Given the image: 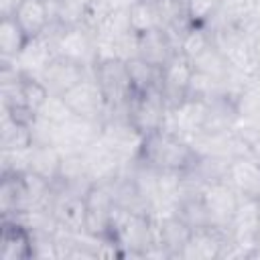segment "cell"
Masks as SVG:
<instances>
[{"mask_svg":"<svg viewBox=\"0 0 260 260\" xmlns=\"http://www.w3.org/2000/svg\"><path fill=\"white\" fill-rule=\"evenodd\" d=\"M138 160H142V162H146L158 171L185 173L193 165L195 152L187 140L160 128V130L144 136V144H142Z\"/></svg>","mask_w":260,"mask_h":260,"instance_id":"cell-1","label":"cell"},{"mask_svg":"<svg viewBox=\"0 0 260 260\" xmlns=\"http://www.w3.org/2000/svg\"><path fill=\"white\" fill-rule=\"evenodd\" d=\"M110 240L118 244L122 258H144V252L154 246L150 217L114 205L110 217Z\"/></svg>","mask_w":260,"mask_h":260,"instance_id":"cell-2","label":"cell"},{"mask_svg":"<svg viewBox=\"0 0 260 260\" xmlns=\"http://www.w3.org/2000/svg\"><path fill=\"white\" fill-rule=\"evenodd\" d=\"M93 75L104 91L108 110H126L130 104V98L134 95L132 83L128 77L126 63L120 59H110L93 65Z\"/></svg>","mask_w":260,"mask_h":260,"instance_id":"cell-3","label":"cell"},{"mask_svg":"<svg viewBox=\"0 0 260 260\" xmlns=\"http://www.w3.org/2000/svg\"><path fill=\"white\" fill-rule=\"evenodd\" d=\"M100 140L122 160L132 162L140 156L144 134L138 132L130 120L126 118H108L102 122V134Z\"/></svg>","mask_w":260,"mask_h":260,"instance_id":"cell-4","label":"cell"},{"mask_svg":"<svg viewBox=\"0 0 260 260\" xmlns=\"http://www.w3.org/2000/svg\"><path fill=\"white\" fill-rule=\"evenodd\" d=\"M63 100L69 106V110L81 118H87L93 122H104V118H106L108 104H106L104 91L93 75V69L77 85H73L69 91H65Z\"/></svg>","mask_w":260,"mask_h":260,"instance_id":"cell-5","label":"cell"},{"mask_svg":"<svg viewBox=\"0 0 260 260\" xmlns=\"http://www.w3.org/2000/svg\"><path fill=\"white\" fill-rule=\"evenodd\" d=\"M167 114L165 98L160 87H152L144 93H134L128 104V116L132 126L144 136L162 128V120Z\"/></svg>","mask_w":260,"mask_h":260,"instance_id":"cell-6","label":"cell"},{"mask_svg":"<svg viewBox=\"0 0 260 260\" xmlns=\"http://www.w3.org/2000/svg\"><path fill=\"white\" fill-rule=\"evenodd\" d=\"M193 73H195L193 61L181 51L173 53V57L160 67V91L167 110L179 106L187 98V87Z\"/></svg>","mask_w":260,"mask_h":260,"instance_id":"cell-7","label":"cell"},{"mask_svg":"<svg viewBox=\"0 0 260 260\" xmlns=\"http://www.w3.org/2000/svg\"><path fill=\"white\" fill-rule=\"evenodd\" d=\"M205 112H207V102L185 98L179 106L167 110L162 128L181 136L183 140H189L193 134H197L203 128Z\"/></svg>","mask_w":260,"mask_h":260,"instance_id":"cell-8","label":"cell"},{"mask_svg":"<svg viewBox=\"0 0 260 260\" xmlns=\"http://www.w3.org/2000/svg\"><path fill=\"white\" fill-rule=\"evenodd\" d=\"M100 134H102V122H93V120H87V118L73 114L65 122L59 124L57 148L63 154L83 152L89 144L100 140Z\"/></svg>","mask_w":260,"mask_h":260,"instance_id":"cell-9","label":"cell"},{"mask_svg":"<svg viewBox=\"0 0 260 260\" xmlns=\"http://www.w3.org/2000/svg\"><path fill=\"white\" fill-rule=\"evenodd\" d=\"M93 67H85L77 61H71V59H65L61 55H55L49 65L37 75L45 87L49 89V93H55V95H63L65 91H69L73 85H77Z\"/></svg>","mask_w":260,"mask_h":260,"instance_id":"cell-10","label":"cell"},{"mask_svg":"<svg viewBox=\"0 0 260 260\" xmlns=\"http://www.w3.org/2000/svg\"><path fill=\"white\" fill-rule=\"evenodd\" d=\"M55 51L57 55L65 59L77 61L85 67H93L95 65V35L83 24L63 28V32L57 39Z\"/></svg>","mask_w":260,"mask_h":260,"instance_id":"cell-11","label":"cell"},{"mask_svg":"<svg viewBox=\"0 0 260 260\" xmlns=\"http://www.w3.org/2000/svg\"><path fill=\"white\" fill-rule=\"evenodd\" d=\"M205 209L209 213L211 225L219 228V230H228L232 215L236 211L238 199L240 195L234 191V187L228 181H217V183H209L201 195Z\"/></svg>","mask_w":260,"mask_h":260,"instance_id":"cell-12","label":"cell"},{"mask_svg":"<svg viewBox=\"0 0 260 260\" xmlns=\"http://www.w3.org/2000/svg\"><path fill=\"white\" fill-rule=\"evenodd\" d=\"M83 165H85V173L89 177V181L93 185L98 183H110L122 169V160L102 142L95 140L93 144H89L83 152Z\"/></svg>","mask_w":260,"mask_h":260,"instance_id":"cell-13","label":"cell"},{"mask_svg":"<svg viewBox=\"0 0 260 260\" xmlns=\"http://www.w3.org/2000/svg\"><path fill=\"white\" fill-rule=\"evenodd\" d=\"M51 211L59 223V228H65L69 232H81L85 230V219H87V205L85 197L53 189V203Z\"/></svg>","mask_w":260,"mask_h":260,"instance_id":"cell-14","label":"cell"},{"mask_svg":"<svg viewBox=\"0 0 260 260\" xmlns=\"http://www.w3.org/2000/svg\"><path fill=\"white\" fill-rule=\"evenodd\" d=\"M228 240V230L201 228L193 230L189 242L181 252V260H215L221 258L223 244Z\"/></svg>","mask_w":260,"mask_h":260,"instance_id":"cell-15","label":"cell"},{"mask_svg":"<svg viewBox=\"0 0 260 260\" xmlns=\"http://www.w3.org/2000/svg\"><path fill=\"white\" fill-rule=\"evenodd\" d=\"M225 181L240 197L260 199V160H256L254 156L232 158Z\"/></svg>","mask_w":260,"mask_h":260,"instance_id":"cell-16","label":"cell"},{"mask_svg":"<svg viewBox=\"0 0 260 260\" xmlns=\"http://www.w3.org/2000/svg\"><path fill=\"white\" fill-rule=\"evenodd\" d=\"M0 258L2 260H24V258H32V236L16 219H2Z\"/></svg>","mask_w":260,"mask_h":260,"instance_id":"cell-17","label":"cell"},{"mask_svg":"<svg viewBox=\"0 0 260 260\" xmlns=\"http://www.w3.org/2000/svg\"><path fill=\"white\" fill-rule=\"evenodd\" d=\"M28 39L41 35L51 22V8L47 0H22L12 14Z\"/></svg>","mask_w":260,"mask_h":260,"instance_id":"cell-18","label":"cell"},{"mask_svg":"<svg viewBox=\"0 0 260 260\" xmlns=\"http://www.w3.org/2000/svg\"><path fill=\"white\" fill-rule=\"evenodd\" d=\"M173 53H177V49L162 28H154L144 35H138V57L148 61L150 65L162 67L173 57Z\"/></svg>","mask_w":260,"mask_h":260,"instance_id":"cell-19","label":"cell"},{"mask_svg":"<svg viewBox=\"0 0 260 260\" xmlns=\"http://www.w3.org/2000/svg\"><path fill=\"white\" fill-rule=\"evenodd\" d=\"M61 160H63V152L57 146L32 144L30 146V158H28V171H32L35 175L53 183L59 177Z\"/></svg>","mask_w":260,"mask_h":260,"instance_id":"cell-20","label":"cell"},{"mask_svg":"<svg viewBox=\"0 0 260 260\" xmlns=\"http://www.w3.org/2000/svg\"><path fill=\"white\" fill-rule=\"evenodd\" d=\"M32 146L30 126L12 118L8 110L2 108L0 118V150H22Z\"/></svg>","mask_w":260,"mask_h":260,"instance_id":"cell-21","label":"cell"},{"mask_svg":"<svg viewBox=\"0 0 260 260\" xmlns=\"http://www.w3.org/2000/svg\"><path fill=\"white\" fill-rule=\"evenodd\" d=\"M126 69L134 93H144L152 87H160V67L150 65L140 57H134L126 61Z\"/></svg>","mask_w":260,"mask_h":260,"instance_id":"cell-22","label":"cell"},{"mask_svg":"<svg viewBox=\"0 0 260 260\" xmlns=\"http://www.w3.org/2000/svg\"><path fill=\"white\" fill-rule=\"evenodd\" d=\"M28 37L14 16H2L0 22V59H16Z\"/></svg>","mask_w":260,"mask_h":260,"instance_id":"cell-23","label":"cell"},{"mask_svg":"<svg viewBox=\"0 0 260 260\" xmlns=\"http://www.w3.org/2000/svg\"><path fill=\"white\" fill-rule=\"evenodd\" d=\"M130 16V28L136 35H144L148 30L160 28V14L156 0H138L134 6L128 8Z\"/></svg>","mask_w":260,"mask_h":260,"instance_id":"cell-24","label":"cell"},{"mask_svg":"<svg viewBox=\"0 0 260 260\" xmlns=\"http://www.w3.org/2000/svg\"><path fill=\"white\" fill-rule=\"evenodd\" d=\"M230 162H232V158H225V156H197L195 154V160L187 171H191L203 183L209 185V183H217V181L228 179Z\"/></svg>","mask_w":260,"mask_h":260,"instance_id":"cell-25","label":"cell"},{"mask_svg":"<svg viewBox=\"0 0 260 260\" xmlns=\"http://www.w3.org/2000/svg\"><path fill=\"white\" fill-rule=\"evenodd\" d=\"M193 67H195V71L205 73V75L215 77V79H223L225 73H228V69H230L228 61H225L223 55L213 47V43H211L201 55H197V57L193 59Z\"/></svg>","mask_w":260,"mask_h":260,"instance_id":"cell-26","label":"cell"},{"mask_svg":"<svg viewBox=\"0 0 260 260\" xmlns=\"http://www.w3.org/2000/svg\"><path fill=\"white\" fill-rule=\"evenodd\" d=\"M177 215L191 228V230H201V228H213L209 213L205 209V203L201 197H193V199H185L179 203L177 207Z\"/></svg>","mask_w":260,"mask_h":260,"instance_id":"cell-27","label":"cell"},{"mask_svg":"<svg viewBox=\"0 0 260 260\" xmlns=\"http://www.w3.org/2000/svg\"><path fill=\"white\" fill-rule=\"evenodd\" d=\"M130 16L128 10H110V14L102 20V24L95 28V39H104V41H116L122 35L130 32Z\"/></svg>","mask_w":260,"mask_h":260,"instance_id":"cell-28","label":"cell"},{"mask_svg":"<svg viewBox=\"0 0 260 260\" xmlns=\"http://www.w3.org/2000/svg\"><path fill=\"white\" fill-rule=\"evenodd\" d=\"M20 95H22V104L37 114L51 93H49V89L45 87V83L37 75L24 73L22 75V83H20Z\"/></svg>","mask_w":260,"mask_h":260,"instance_id":"cell-29","label":"cell"},{"mask_svg":"<svg viewBox=\"0 0 260 260\" xmlns=\"http://www.w3.org/2000/svg\"><path fill=\"white\" fill-rule=\"evenodd\" d=\"M211 45V32L205 28V26H191L185 37L181 39V45H179V51L183 55H187L191 61L201 55L207 47Z\"/></svg>","mask_w":260,"mask_h":260,"instance_id":"cell-30","label":"cell"},{"mask_svg":"<svg viewBox=\"0 0 260 260\" xmlns=\"http://www.w3.org/2000/svg\"><path fill=\"white\" fill-rule=\"evenodd\" d=\"M187 14L195 26H205L221 10L223 0H185Z\"/></svg>","mask_w":260,"mask_h":260,"instance_id":"cell-31","label":"cell"},{"mask_svg":"<svg viewBox=\"0 0 260 260\" xmlns=\"http://www.w3.org/2000/svg\"><path fill=\"white\" fill-rule=\"evenodd\" d=\"M37 114L43 116V118H47V120H51V122H55V124H61L69 116H73V112L69 110V106L63 100V95H55V93H51L47 98V102L41 106V110Z\"/></svg>","mask_w":260,"mask_h":260,"instance_id":"cell-32","label":"cell"},{"mask_svg":"<svg viewBox=\"0 0 260 260\" xmlns=\"http://www.w3.org/2000/svg\"><path fill=\"white\" fill-rule=\"evenodd\" d=\"M22 0H0V12L2 16H12Z\"/></svg>","mask_w":260,"mask_h":260,"instance_id":"cell-33","label":"cell"},{"mask_svg":"<svg viewBox=\"0 0 260 260\" xmlns=\"http://www.w3.org/2000/svg\"><path fill=\"white\" fill-rule=\"evenodd\" d=\"M112 10H128L130 6H134L138 0H104Z\"/></svg>","mask_w":260,"mask_h":260,"instance_id":"cell-34","label":"cell"},{"mask_svg":"<svg viewBox=\"0 0 260 260\" xmlns=\"http://www.w3.org/2000/svg\"><path fill=\"white\" fill-rule=\"evenodd\" d=\"M250 148H252V156H254L256 160H260V136L250 142Z\"/></svg>","mask_w":260,"mask_h":260,"instance_id":"cell-35","label":"cell"},{"mask_svg":"<svg viewBox=\"0 0 260 260\" xmlns=\"http://www.w3.org/2000/svg\"><path fill=\"white\" fill-rule=\"evenodd\" d=\"M252 16H254V22H256V24H258V28H260V0H256L254 10H252Z\"/></svg>","mask_w":260,"mask_h":260,"instance_id":"cell-36","label":"cell"},{"mask_svg":"<svg viewBox=\"0 0 260 260\" xmlns=\"http://www.w3.org/2000/svg\"><path fill=\"white\" fill-rule=\"evenodd\" d=\"M254 258H260V234H258V242H256V250H254Z\"/></svg>","mask_w":260,"mask_h":260,"instance_id":"cell-37","label":"cell"}]
</instances>
